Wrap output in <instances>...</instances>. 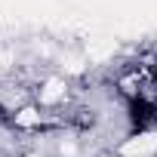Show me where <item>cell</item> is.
Masks as SVG:
<instances>
[{"label":"cell","mask_w":157,"mask_h":157,"mask_svg":"<svg viewBox=\"0 0 157 157\" xmlns=\"http://www.w3.org/2000/svg\"><path fill=\"white\" fill-rule=\"evenodd\" d=\"M126 117H129V129L132 132H145L157 123V105L145 96H129L126 102Z\"/></svg>","instance_id":"1"}]
</instances>
